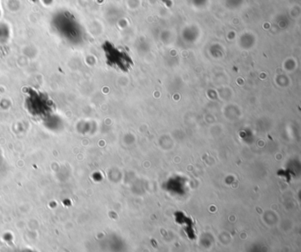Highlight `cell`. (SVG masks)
I'll use <instances>...</instances> for the list:
<instances>
[{
	"label": "cell",
	"mask_w": 301,
	"mask_h": 252,
	"mask_svg": "<svg viewBox=\"0 0 301 252\" xmlns=\"http://www.w3.org/2000/svg\"><path fill=\"white\" fill-rule=\"evenodd\" d=\"M27 93L25 106L28 113L38 119H45L52 113L53 104L50 97L35 89H29Z\"/></svg>",
	"instance_id": "6da1fadb"
}]
</instances>
